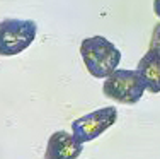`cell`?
I'll return each mask as SVG.
<instances>
[{
	"instance_id": "6da1fadb",
	"label": "cell",
	"mask_w": 160,
	"mask_h": 159,
	"mask_svg": "<svg viewBox=\"0 0 160 159\" xmlns=\"http://www.w3.org/2000/svg\"><path fill=\"white\" fill-rule=\"evenodd\" d=\"M80 55L89 74L97 79H108L121 62V51L104 36L85 38L80 45Z\"/></svg>"
},
{
	"instance_id": "7a4b0ae2",
	"label": "cell",
	"mask_w": 160,
	"mask_h": 159,
	"mask_svg": "<svg viewBox=\"0 0 160 159\" xmlns=\"http://www.w3.org/2000/svg\"><path fill=\"white\" fill-rule=\"evenodd\" d=\"M147 91L143 77L138 70L118 69L104 81L102 93L106 98L121 104H136Z\"/></svg>"
},
{
	"instance_id": "3957f363",
	"label": "cell",
	"mask_w": 160,
	"mask_h": 159,
	"mask_svg": "<svg viewBox=\"0 0 160 159\" xmlns=\"http://www.w3.org/2000/svg\"><path fill=\"white\" fill-rule=\"evenodd\" d=\"M38 24L31 19H3L0 22V53L3 56L19 55L36 40Z\"/></svg>"
},
{
	"instance_id": "277c9868",
	"label": "cell",
	"mask_w": 160,
	"mask_h": 159,
	"mask_svg": "<svg viewBox=\"0 0 160 159\" xmlns=\"http://www.w3.org/2000/svg\"><path fill=\"white\" fill-rule=\"evenodd\" d=\"M118 122V109L116 106H106V108L96 109V111L83 115L72 123L73 137L80 144L90 142L94 139L101 137L108 128H111Z\"/></svg>"
},
{
	"instance_id": "5b68a950",
	"label": "cell",
	"mask_w": 160,
	"mask_h": 159,
	"mask_svg": "<svg viewBox=\"0 0 160 159\" xmlns=\"http://www.w3.org/2000/svg\"><path fill=\"white\" fill-rule=\"evenodd\" d=\"M82 151L83 144H80L73 135L58 130L48 139L44 159H78Z\"/></svg>"
},
{
	"instance_id": "8992f818",
	"label": "cell",
	"mask_w": 160,
	"mask_h": 159,
	"mask_svg": "<svg viewBox=\"0 0 160 159\" xmlns=\"http://www.w3.org/2000/svg\"><path fill=\"white\" fill-rule=\"evenodd\" d=\"M138 74L143 77L147 89L150 93H160V51L148 48V51L142 56L136 67Z\"/></svg>"
},
{
	"instance_id": "52a82bcc",
	"label": "cell",
	"mask_w": 160,
	"mask_h": 159,
	"mask_svg": "<svg viewBox=\"0 0 160 159\" xmlns=\"http://www.w3.org/2000/svg\"><path fill=\"white\" fill-rule=\"evenodd\" d=\"M150 48L160 51V22L153 28V33H152V40H150Z\"/></svg>"
},
{
	"instance_id": "ba28073f",
	"label": "cell",
	"mask_w": 160,
	"mask_h": 159,
	"mask_svg": "<svg viewBox=\"0 0 160 159\" xmlns=\"http://www.w3.org/2000/svg\"><path fill=\"white\" fill-rule=\"evenodd\" d=\"M153 10L157 14V17L160 19V0H153Z\"/></svg>"
}]
</instances>
